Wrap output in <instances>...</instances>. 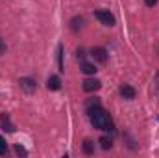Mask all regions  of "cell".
<instances>
[{"label": "cell", "mask_w": 159, "mask_h": 158, "mask_svg": "<svg viewBox=\"0 0 159 158\" xmlns=\"http://www.w3.org/2000/svg\"><path fill=\"white\" fill-rule=\"evenodd\" d=\"M13 149H15V153H17L19 156H28V151H26V149H24L22 145H15Z\"/></svg>", "instance_id": "obj_15"}, {"label": "cell", "mask_w": 159, "mask_h": 158, "mask_svg": "<svg viewBox=\"0 0 159 158\" xmlns=\"http://www.w3.org/2000/svg\"><path fill=\"white\" fill-rule=\"evenodd\" d=\"M0 128L4 130V132H15V125H13V121L9 117V114H0Z\"/></svg>", "instance_id": "obj_5"}, {"label": "cell", "mask_w": 159, "mask_h": 158, "mask_svg": "<svg viewBox=\"0 0 159 158\" xmlns=\"http://www.w3.org/2000/svg\"><path fill=\"white\" fill-rule=\"evenodd\" d=\"M98 104H100V101H98V99H89V101L85 102V108L89 110V108H93V106H98Z\"/></svg>", "instance_id": "obj_16"}, {"label": "cell", "mask_w": 159, "mask_h": 158, "mask_svg": "<svg viewBox=\"0 0 159 158\" xmlns=\"http://www.w3.org/2000/svg\"><path fill=\"white\" fill-rule=\"evenodd\" d=\"M100 87H102V82L98 78H85L83 80V91H87V93L98 91Z\"/></svg>", "instance_id": "obj_6"}, {"label": "cell", "mask_w": 159, "mask_h": 158, "mask_svg": "<svg viewBox=\"0 0 159 158\" xmlns=\"http://www.w3.org/2000/svg\"><path fill=\"white\" fill-rule=\"evenodd\" d=\"M94 17L104 24V26H115V15L109 9H94Z\"/></svg>", "instance_id": "obj_2"}, {"label": "cell", "mask_w": 159, "mask_h": 158, "mask_svg": "<svg viewBox=\"0 0 159 158\" xmlns=\"http://www.w3.org/2000/svg\"><path fill=\"white\" fill-rule=\"evenodd\" d=\"M98 143H100V147H102L104 151H107V149L113 147V140H111L109 136H102V138L98 140Z\"/></svg>", "instance_id": "obj_11"}, {"label": "cell", "mask_w": 159, "mask_h": 158, "mask_svg": "<svg viewBox=\"0 0 159 158\" xmlns=\"http://www.w3.org/2000/svg\"><path fill=\"white\" fill-rule=\"evenodd\" d=\"M57 67H59L61 73L65 71V65H63V45L61 43L57 45Z\"/></svg>", "instance_id": "obj_12"}, {"label": "cell", "mask_w": 159, "mask_h": 158, "mask_svg": "<svg viewBox=\"0 0 159 158\" xmlns=\"http://www.w3.org/2000/svg\"><path fill=\"white\" fill-rule=\"evenodd\" d=\"M81 28H83V17H80V15L72 17V21H70V30H72L74 34H78Z\"/></svg>", "instance_id": "obj_9"}, {"label": "cell", "mask_w": 159, "mask_h": 158, "mask_svg": "<svg viewBox=\"0 0 159 158\" xmlns=\"http://www.w3.org/2000/svg\"><path fill=\"white\" fill-rule=\"evenodd\" d=\"M135 95H137V91H135L133 86H129V84H122L120 86V97H124V99H135Z\"/></svg>", "instance_id": "obj_7"}, {"label": "cell", "mask_w": 159, "mask_h": 158, "mask_svg": "<svg viewBox=\"0 0 159 158\" xmlns=\"http://www.w3.org/2000/svg\"><path fill=\"white\" fill-rule=\"evenodd\" d=\"M7 155V143H6V140L0 136V156H6Z\"/></svg>", "instance_id": "obj_14"}, {"label": "cell", "mask_w": 159, "mask_h": 158, "mask_svg": "<svg viewBox=\"0 0 159 158\" xmlns=\"http://www.w3.org/2000/svg\"><path fill=\"white\" fill-rule=\"evenodd\" d=\"M80 69H81V71H83L85 75H94V73L98 71V69L94 67V63H89V62H85V60H83V62L80 63Z\"/></svg>", "instance_id": "obj_10"}, {"label": "cell", "mask_w": 159, "mask_h": 158, "mask_svg": "<svg viewBox=\"0 0 159 158\" xmlns=\"http://www.w3.org/2000/svg\"><path fill=\"white\" fill-rule=\"evenodd\" d=\"M46 87H48L50 91H57V89H61V78H59L57 75H50L48 80H46Z\"/></svg>", "instance_id": "obj_8"}, {"label": "cell", "mask_w": 159, "mask_h": 158, "mask_svg": "<svg viewBox=\"0 0 159 158\" xmlns=\"http://www.w3.org/2000/svg\"><path fill=\"white\" fill-rule=\"evenodd\" d=\"M87 114H89L91 125H93L94 128H98V130H102V132H113V130H115V123H113V119H111V116H109L107 110L102 108V104L89 108Z\"/></svg>", "instance_id": "obj_1"}, {"label": "cell", "mask_w": 159, "mask_h": 158, "mask_svg": "<svg viewBox=\"0 0 159 158\" xmlns=\"http://www.w3.org/2000/svg\"><path fill=\"white\" fill-rule=\"evenodd\" d=\"M0 54H6V45L2 43V39H0Z\"/></svg>", "instance_id": "obj_19"}, {"label": "cell", "mask_w": 159, "mask_h": 158, "mask_svg": "<svg viewBox=\"0 0 159 158\" xmlns=\"http://www.w3.org/2000/svg\"><path fill=\"white\" fill-rule=\"evenodd\" d=\"M19 86H20V89L24 91V93H35L37 91V82L35 78H30V77H24V78L19 80Z\"/></svg>", "instance_id": "obj_3"}, {"label": "cell", "mask_w": 159, "mask_h": 158, "mask_svg": "<svg viewBox=\"0 0 159 158\" xmlns=\"http://www.w3.org/2000/svg\"><path fill=\"white\" fill-rule=\"evenodd\" d=\"M76 54H78V60L83 62V58H85V50H83V48H78V52H76Z\"/></svg>", "instance_id": "obj_17"}, {"label": "cell", "mask_w": 159, "mask_h": 158, "mask_svg": "<svg viewBox=\"0 0 159 158\" xmlns=\"http://www.w3.org/2000/svg\"><path fill=\"white\" fill-rule=\"evenodd\" d=\"M91 56H93L94 62H98V63H106L107 58H109V54H107V50H106L104 47H94V48L91 50Z\"/></svg>", "instance_id": "obj_4"}, {"label": "cell", "mask_w": 159, "mask_h": 158, "mask_svg": "<svg viewBox=\"0 0 159 158\" xmlns=\"http://www.w3.org/2000/svg\"><path fill=\"white\" fill-rule=\"evenodd\" d=\"M83 153H85V155H93V153H94V143H93L91 140H85V141H83Z\"/></svg>", "instance_id": "obj_13"}, {"label": "cell", "mask_w": 159, "mask_h": 158, "mask_svg": "<svg viewBox=\"0 0 159 158\" xmlns=\"http://www.w3.org/2000/svg\"><path fill=\"white\" fill-rule=\"evenodd\" d=\"M157 2H159V0H144V4H146L148 7H154V6H156Z\"/></svg>", "instance_id": "obj_18"}]
</instances>
